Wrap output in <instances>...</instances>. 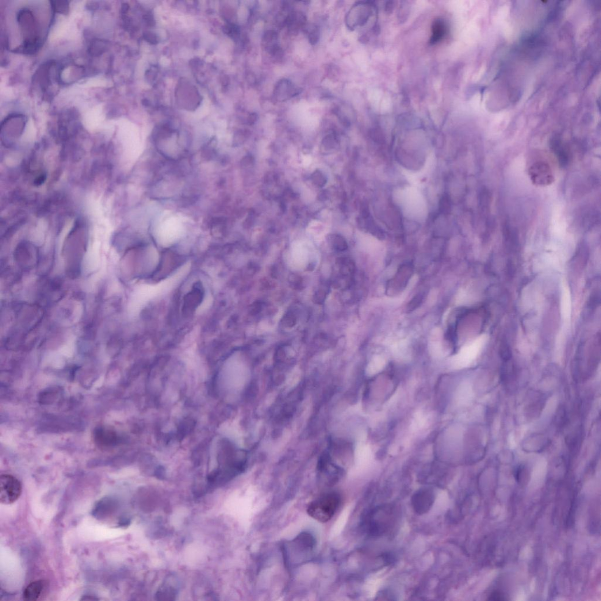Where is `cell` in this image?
I'll use <instances>...</instances> for the list:
<instances>
[{
    "label": "cell",
    "instance_id": "cell-11",
    "mask_svg": "<svg viewBox=\"0 0 601 601\" xmlns=\"http://www.w3.org/2000/svg\"><path fill=\"white\" fill-rule=\"evenodd\" d=\"M550 147L556 154L559 164L561 167L567 165L569 162V153L567 148L565 146L560 138L555 137L551 141Z\"/></svg>",
    "mask_w": 601,
    "mask_h": 601
},
{
    "label": "cell",
    "instance_id": "cell-10",
    "mask_svg": "<svg viewBox=\"0 0 601 601\" xmlns=\"http://www.w3.org/2000/svg\"><path fill=\"white\" fill-rule=\"evenodd\" d=\"M307 25V17L303 13L291 10L287 13L283 26H285L291 32L296 33L304 30Z\"/></svg>",
    "mask_w": 601,
    "mask_h": 601
},
{
    "label": "cell",
    "instance_id": "cell-12",
    "mask_svg": "<svg viewBox=\"0 0 601 601\" xmlns=\"http://www.w3.org/2000/svg\"><path fill=\"white\" fill-rule=\"evenodd\" d=\"M447 33V25L443 19H436L433 23L430 43L437 44L443 39Z\"/></svg>",
    "mask_w": 601,
    "mask_h": 601
},
{
    "label": "cell",
    "instance_id": "cell-5",
    "mask_svg": "<svg viewBox=\"0 0 601 601\" xmlns=\"http://www.w3.org/2000/svg\"><path fill=\"white\" fill-rule=\"evenodd\" d=\"M374 6L369 2H359L350 10L346 17L348 28L354 30L366 24L372 16Z\"/></svg>",
    "mask_w": 601,
    "mask_h": 601
},
{
    "label": "cell",
    "instance_id": "cell-2",
    "mask_svg": "<svg viewBox=\"0 0 601 601\" xmlns=\"http://www.w3.org/2000/svg\"><path fill=\"white\" fill-rule=\"evenodd\" d=\"M341 503V497L336 492L323 494L310 503L307 513L320 523H327L334 516Z\"/></svg>",
    "mask_w": 601,
    "mask_h": 601
},
{
    "label": "cell",
    "instance_id": "cell-13",
    "mask_svg": "<svg viewBox=\"0 0 601 601\" xmlns=\"http://www.w3.org/2000/svg\"><path fill=\"white\" fill-rule=\"evenodd\" d=\"M44 581L38 580L28 585L23 593V598L26 601H35L40 596L44 587Z\"/></svg>",
    "mask_w": 601,
    "mask_h": 601
},
{
    "label": "cell",
    "instance_id": "cell-1",
    "mask_svg": "<svg viewBox=\"0 0 601 601\" xmlns=\"http://www.w3.org/2000/svg\"><path fill=\"white\" fill-rule=\"evenodd\" d=\"M316 546V539L311 533L303 532L298 535L283 547L286 564L292 566L304 563L312 557Z\"/></svg>",
    "mask_w": 601,
    "mask_h": 601
},
{
    "label": "cell",
    "instance_id": "cell-18",
    "mask_svg": "<svg viewBox=\"0 0 601 601\" xmlns=\"http://www.w3.org/2000/svg\"><path fill=\"white\" fill-rule=\"evenodd\" d=\"M515 476L516 480L519 483H522L523 480H524L523 478H525L526 476V471L524 467L520 466L517 469Z\"/></svg>",
    "mask_w": 601,
    "mask_h": 601
},
{
    "label": "cell",
    "instance_id": "cell-6",
    "mask_svg": "<svg viewBox=\"0 0 601 601\" xmlns=\"http://www.w3.org/2000/svg\"><path fill=\"white\" fill-rule=\"evenodd\" d=\"M528 175L533 185L537 186L551 185L554 181L552 169L549 164L545 162L534 163L528 169Z\"/></svg>",
    "mask_w": 601,
    "mask_h": 601
},
{
    "label": "cell",
    "instance_id": "cell-7",
    "mask_svg": "<svg viewBox=\"0 0 601 601\" xmlns=\"http://www.w3.org/2000/svg\"><path fill=\"white\" fill-rule=\"evenodd\" d=\"M435 500V494L432 489H420L412 496V506L417 514L423 515L430 511Z\"/></svg>",
    "mask_w": 601,
    "mask_h": 601
},
{
    "label": "cell",
    "instance_id": "cell-16",
    "mask_svg": "<svg viewBox=\"0 0 601 601\" xmlns=\"http://www.w3.org/2000/svg\"><path fill=\"white\" fill-rule=\"evenodd\" d=\"M55 4L52 5L53 9L59 11L60 13H66V10H68V5L66 2H54Z\"/></svg>",
    "mask_w": 601,
    "mask_h": 601
},
{
    "label": "cell",
    "instance_id": "cell-3",
    "mask_svg": "<svg viewBox=\"0 0 601 601\" xmlns=\"http://www.w3.org/2000/svg\"><path fill=\"white\" fill-rule=\"evenodd\" d=\"M392 508L378 507L370 510L363 520V527L367 534L379 537L384 534L391 525L393 519Z\"/></svg>",
    "mask_w": 601,
    "mask_h": 601
},
{
    "label": "cell",
    "instance_id": "cell-4",
    "mask_svg": "<svg viewBox=\"0 0 601 601\" xmlns=\"http://www.w3.org/2000/svg\"><path fill=\"white\" fill-rule=\"evenodd\" d=\"M20 482L10 474H2L0 477V502L11 504L15 502L21 495Z\"/></svg>",
    "mask_w": 601,
    "mask_h": 601
},
{
    "label": "cell",
    "instance_id": "cell-20",
    "mask_svg": "<svg viewBox=\"0 0 601 601\" xmlns=\"http://www.w3.org/2000/svg\"><path fill=\"white\" fill-rule=\"evenodd\" d=\"M335 144V137L332 135H328L323 140V145L326 149H332Z\"/></svg>",
    "mask_w": 601,
    "mask_h": 601
},
{
    "label": "cell",
    "instance_id": "cell-9",
    "mask_svg": "<svg viewBox=\"0 0 601 601\" xmlns=\"http://www.w3.org/2000/svg\"><path fill=\"white\" fill-rule=\"evenodd\" d=\"M279 35L276 31L270 30L264 32L262 44L264 50L274 59L279 60L283 56V51L279 45Z\"/></svg>",
    "mask_w": 601,
    "mask_h": 601
},
{
    "label": "cell",
    "instance_id": "cell-23",
    "mask_svg": "<svg viewBox=\"0 0 601 601\" xmlns=\"http://www.w3.org/2000/svg\"><path fill=\"white\" fill-rule=\"evenodd\" d=\"M382 560H384L385 564L388 565L392 563L393 560H395V558H394L391 554L386 553L383 555Z\"/></svg>",
    "mask_w": 601,
    "mask_h": 601
},
{
    "label": "cell",
    "instance_id": "cell-21",
    "mask_svg": "<svg viewBox=\"0 0 601 601\" xmlns=\"http://www.w3.org/2000/svg\"><path fill=\"white\" fill-rule=\"evenodd\" d=\"M450 209V204L447 196H444L440 201V209L443 212H447Z\"/></svg>",
    "mask_w": 601,
    "mask_h": 601
},
{
    "label": "cell",
    "instance_id": "cell-8",
    "mask_svg": "<svg viewBox=\"0 0 601 601\" xmlns=\"http://www.w3.org/2000/svg\"><path fill=\"white\" fill-rule=\"evenodd\" d=\"M301 93L298 88L290 79H281L275 85L273 91V98L279 102H285L296 97Z\"/></svg>",
    "mask_w": 601,
    "mask_h": 601
},
{
    "label": "cell",
    "instance_id": "cell-22",
    "mask_svg": "<svg viewBox=\"0 0 601 601\" xmlns=\"http://www.w3.org/2000/svg\"><path fill=\"white\" fill-rule=\"evenodd\" d=\"M335 244L338 247L344 248L347 246L346 241L344 240L342 237L340 236L336 237V238L335 239Z\"/></svg>",
    "mask_w": 601,
    "mask_h": 601
},
{
    "label": "cell",
    "instance_id": "cell-14",
    "mask_svg": "<svg viewBox=\"0 0 601 601\" xmlns=\"http://www.w3.org/2000/svg\"><path fill=\"white\" fill-rule=\"evenodd\" d=\"M307 34L309 43L316 45L319 43L320 37V30L317 25H307L304 30Z\"/></svg>",
    "mask_w": 601,
    "mask_h": 601
},
{
    "label": "cell",
    "instance_id": "cell-19",
    "mask_svg": "<svg viewBox=\"0 0 601 601\" xmlns=\"http://www.w3.org/2000/svg\"><path fill=\"white\" fill-rule=\"evenodd\" d=\"M214 154H215V151H214V148L211 146V145L206 146L202 152V154L204 155V158L208 159L213 158Z\"/></svg>",
    "mask_w": 601,
    "mask_h": 601
},
{
    "label": "cell",
    "instance_id": "cell-17",
    "mask_svg": "<svg viewBox=\"0 0 601 601\" xmlns=\"http://www.w3.org/2000/svg\"><path fill=\"white\" fill-rule=\"evenodd\" d=\"M505 595L503 592L499 591H494L489 596L488 600H504L507 599L505 598Z\"/></svg>",
    "mask_w": 601,
    "mask_h": 601
},
{
    "label": "cell",
    "instance_id": "cell-15",
    "mask_svg": "<svg viewBox=\"0 0 601 601\" xmlns=\"http://www.w3.org/2000/svg\"><path fill=\"white\" fill-rule=\"evenodd\" d=\"M311 180L313 184L318 187H323L327 183V180L324 175L320 170H316L311 175Z\"/></svg>",
    "mask_w": 601,
    "mask_h": 601
}]
</instances>
